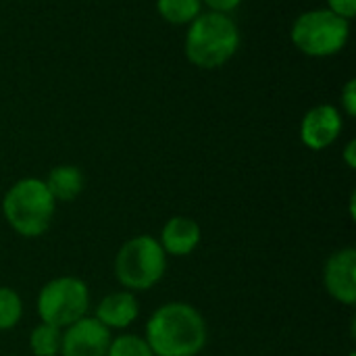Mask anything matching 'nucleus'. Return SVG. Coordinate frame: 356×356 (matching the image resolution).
Masks as SVG:
<instances>
[{
    "mask_svg": "<svg viewBox=\"0 0 356 356\" xmlns=\"http://www.w3.org/2000/svg\"><path fill=\"white\" fill-rule=\"evenodd\" d=\"M144 338L154 356H198L209 330L202 313L190 302H167L150 315Z\"/></svg>",
    "mask_w": 356,
    "mask_h": 356,
    "instance_id": "obj_1",
    "label": "nucleus"
},
{
    "mask_svg": "<svg viewBox=\"0 0 356 356\" xmlns=\"http://www.w3.org/2000/svg\"><path fill=\"white\" fill-rule=\"evenodd\" d=\"M240 48V29L225 13H200L186 31V58L198 69H219Z\"/></svg>",
    "mask_w": 356,
    "mask_h": 356,
    "instance_id": "obj_2",
    "label": "nucleus"
},
{
    "mask_svg": "<svg viewBox=\"0 0 356 356\" xmlns=\"http://www.w3.org/2000/svg\"><path fill=\"white\" fill-rule=\"evenodd\" d=\"M56 200L44 179L23 177L15 181L2 198V215L8 227L23 238H40L52 225Z\"/></svg>",
    "mask_w": 356,
    "mask_h": 356,
    "instance_id": "obj_3",
    "label": "nucleus"
},
{
    "mask_svg": "<svg viewBox=\"0 0 356 356\" xmlns=\"http://www.w3.org/2000/svg\"><path fill=\"white\" fill-rule=\"evenodd\" d=\"M115 280L127 292H146L154 288L167 273V254L159 240L140 234L123 242L115 254Z\"/></svg>",
    "mask_w": 356,
    "mask_h": 356,
    "instance_id": "obj_4",
    "label": "nucleus"
},
{
    "mask_svg": "<svg viewBox=\"0 0 356 356\" xmlns=\"http://www.w3.org/2000/svg\"><path fill=\"white\" fill-rule=\"evenodd\" d=\"M350 35V21L330 8H313L296 17L290 29L292 44L307 56L323 58L338 54Z\"/></svg>",
    "mask_w": 356,
    "mask_h": 356,
    "instance_id": "obj_5",
    "label": "nucleus"
},
{
    "mask_svg": "<svg viewBox=\"0 0 356 356\" xmlns=\"http://www.w3.org/2000/svg\"><path fill=\"white\" fill-rule=\"evenodd\" d=\"M35 307L42 323L65 330L88 315L90 288L83 280L73 275L54 277L40 290Z\"/></svg>",
    "mask_w": 356,
    "mask_h": 356,
    "instance_id": "obj_6",
    "label": "nucleus"
},
{
    "mask_svg": "<svg viewBox=\"0 0 356 356\" xmlns=\"http://www.w3.org/2000/svg\"><path fill=\"white\" fill-rule=\"evenodd\" d=\"M111 340V330H106L96 317L86 315L63 330L58 356H106Z\"/></svg>",
    "mask_w": 356,
    "mask_h": 356,
    "instance_id": "obj_7",
    "label": "nucleus"
},
{
    "mask_svg": "<svg viewBox=\"0 0 356 356\" xmlns=\"http://www.w3.org/2000/svg\"><path fill=\"white\" fill-rule=\"evenodd\" d=\"M323 286L327 294L353 307L356 302V248L346 246L330 254L323 267Z\"/></svg>",
    "mask_w": 356,
    "mask_h": 356,
    "instance_id": "obj_8",
    "label": "nucleus"
},
{
    "mask_svg": "<svg viewBox=\"0 0 356 356\" xmlns=\"http://www.w3.org/2000/svg\"><path fill=\"white\" fill-rule=\"evenodd\" d=\"M344 119L334 104H317L300 121V140L311 150L330 148L342 134Z\"/></svg>",
    "mask_w": 356,
    "mask_h": 356,
    "instance_id": "obj_9",
    "label": "nucleus"
},
{
    "mask_svg": "<svg viewBox=\"0 0 356 356\" xmlns=\"http://www.w3.org/2000/svg\"><path fill=\"white\" fill-rule=\"evenodd\" d=\"M202 240V229L192 217H171L163 229L159 244L163 246L167 257H190Z\"/></svg>",
    "mask_w": 356,
    "mask_h": 356,
    "instance_id": "obj_10",
    "label": "nucleus"
},
{
    "mask_svg": "<svg viewBox=\"0 0 356 356\" xmlns=\"http://www.w3.org/2000/svg\"><path fill=\"white\" fill-rule=\"evenodd\" d=\"M94 317L106 330H127L140 317V302L134 292L119 290V292L106 294L98 302Z\"/></svg>",
    "mask_w": 356,
    "mask_h": 356,
    "instance_id": "obj_11",
    "label": "nucleus"
},
{
    "mask_svg": "<svg viewBox=\"0 0 356 356\" xmlns=\"http://www.w3.org/2000/svg\"><path fill=\"white\" fill-rule=\"evenodd\" d=\"M44 184H46L48 192L52 194V198L56 202H71L81 194L86 179H83V173H81L79 167H75V165H58L48 173Z\"/></svg>",
    "mask_w": 356,
    "mask_h": 356,
    "instance_id": "obj_12",
    "label": "nucleus"
},
{
    "mask_svg": "<svg viewBox=\"0 0 356 356\" xmlns=\"http://www.w3.org/2000/svg\"><path fill=\"white\" fill-rule=\"evenodd\" d=\"M156 10L171 25H190L202 13V0H156Z\"/></svg>",
    "mask_w": 356,
    "mask_h": 356,
    "instance_id": "obj_13",
    "label": "nucleus"
},
{
    "mask_svg": "<svg viewBox=\"0 0 356 356\" xmlns=\"http://www.w3.org/2000/svg\"><path fill=\"white\" fill-rule=\"evenodd\" d=\"M60 342H63V330L42 321L29 334V350L33 356H58Z\"/></svg>",
    "mask_w": 356,
    "mask_h": 356,
    "instance_id": "obj_14",
    "label": "nucleus"
},
{
    "mask_svg": "<svg viewBox=\"0 0 356 356\" xmlns=\"http://www.w3.org/2000/svg\"><path fill=\"white\" fill-rule=\"evenodd\" d=\"M23 317V300L17 290L0 286V332H8L19 325Z\"/></svg>",
    "mask_w": 356,
    "mask_h": 356,
    "instance_id": "obj_15",
    "label": "nucleus"
},
{
    "mask_svg": "<svg viewBox=\"0 0 356 356\" xmlns=\"http://www.w3.org/2000/svg\"><path fill=\"white\" fill-rule=\"evenodd\" d=\"M106 356H154L150 344L144 336L138 334H121L111 340Z\"/></svg>",
    "mask_w": 356,
    "mask_h": 356,
    "instance_id": "obj_16",
    "label": "nucleus"
},
{
    "mask_svg": "<svg viewBox=\"0 0 356 356\" xmlns=\"http://www.w3.org/2000/svg\"><path fill=\"white\" fill-rule=\"evenodd\" d=\"M342 108L348 117L356 115V79H348L346 86L342 88Z\"/></svg>",
    "mask_w": 356,
    "mask_h": 356,
    "instance_id": "obj_17",
    "label": "nucleus"
},
{
    "mask_svg": "<svg viewBox=\"0 0 356 356\" xmlns=\"http://www.w3.org/2000/svg\"><path fill=\"white\" fill-rule=\"evenodd\" d=\"M327 8L336 15H340L342 19L350 21L356 15V0H327Z\"/></svg>",
    "mask_w": 356,
    "mask_h": 356,
    "instance_id": "obj_18",
    "label": "nucleus"
},
{
    "mask_svg": "<svg viewBox=\"0 0 356 356\" xmlns=\"http://www.w3.org/2000/svg\"><path fill=\"white\" fill-rule=\"evenodd\" d=\"M202 4H207L215 13H225L227 15V13L236 10L242 4V0H202Z\"/></svg>",
    "mask_w": 356,
    "mask_h": 356,
    "instance_id": "obj_19",
    "label": "nucleus"
},
{
    "mask_svg": "<svg viewBox=\"0 0 356 356\" xmlns=\"http://www.w3.org/2000/svg\"><path fill=\"white\" fill-rule=\"evenodd\" d=\"M344 163L348 169H356V140H350L344 148Z\"/></svg>",
    "mask_w": 356,
    "mask_h": 356,
    "instance_id": "obj_20",
    "label": "nucleus"
},
{
    "mask_svg": "<svg viewBox=\"0 0 356 356\" xmlns=\"http://www.w3.org/2000/svg\"><path fill=\"white\" fill-rule=\"evenodd\" d=\"M348 356H356V353H355V350H353V353H348Z\"/></svg>",
    "mask_w": 356,
    "mask_h": 356,
    "instance_id": "obj_21",
    "label": "nucleus"
}]
</instances>
